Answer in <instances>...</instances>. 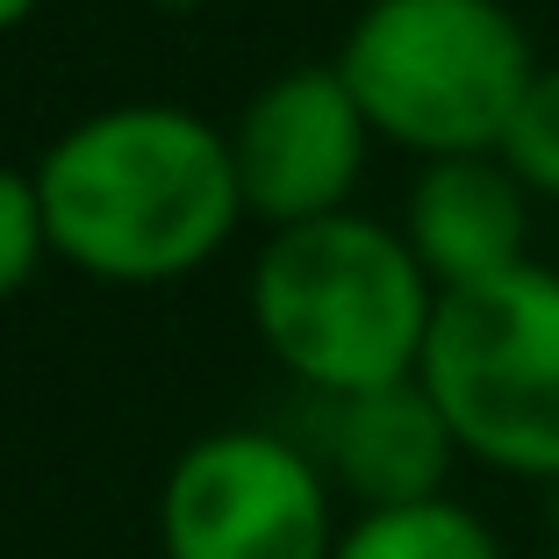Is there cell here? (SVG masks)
Wrapping results in <instances>:
<instances>
[{
  "instance_id": "obj_1",
  "label": "cell",
  "mask_w": 559,
  "mask_h": 559,
  "mask_svg": "<svg viewBox=\"0 0 559 559\" xmlns=\"http://www.w3.org/2000/svg\"><path fill=\"white\" fill-rule=\"evenodd\" d=\"M36 194L50 251L122 287H158L209 265L245 215L230 136L165 100L72 122L36 165Z\"/></svg>"
},
{
  "instance_id": "obj_2",
  "label": "cell",
  "mask_w": 559,
  "mask_h": 559,
  "mask_svg": "<svg viewBox=\"0 0 559 559\" xmlns=\"http://www.w3.org/2000/svg\"><path fill=\"white\" fill-rule=\"evenodd\" d=\"M430 316L438 287L409 237L352 209L273 230L251 265V323L265 352L323 402L416 380Z\"/></svg>"
},
{
  "instance_id": "obj_3",
  "label": "cell",
  "mask_w": 559,
  "mask_h": 559,
  "mask_svg": "<svg viewBox=\"0 0 559 559\" xmlns=\"http://www.w3.org/2000/svg\"><path fill=\"white\" fill-rule=\"evenodd\" d=\"M337 72L373 136L424 158H488L538 58L502 0H366Z\"/></svg>"
},
{
  "instance_id": "obj_4",
  "label": "cell",
  "mask_w": 559,
  "mask_h": 559,
  "mask_svg": "<svg viewBox=\"0 0 559 559\" xmlns=\"http://www.w3.org/2000/svg\"><path fill=\"white\" fill-rule=\"evenodd\" d=\"M416 380L466 460L559 480V273L524 259L502 280L438 295Z\"/></svg>"
},
{
  "instance_id": "obj_5",
  "label": "cell",
  "mask_w": 559,
  "mask_h": 559,
  "mask_svg": "<svg viewBox=\"0 0 559 559\" xmlns=\"http://www.w3.org/2000/svg\"><path fill=\"white\" fill-rule=\"evenodd\" d=\"M165 559H330V474L280 430H209L158 488Z\"/></svg>"
},
{
  "instance_id": "obj_6",
  "label": "cell",
  "mask_w": 559,
  "mask_h": 559,
  "mask_svg": "<svg viewBox=\"0 0 559 559\" xmlns=\"http://www.w3.org/2000/svg\"><path fill=\"white\" fill-rule=\"evenodd\" d=\"M366 116L337 66H295L259 86L245 122L230 130L245 209L273 230H295L316 215H345V194L366 165Z\"/></svg>"
},
{
  "instance_id": "obj_7",
  "label": "cell",
  "mask_w": 559,
  "mask_h": 559,
  "mask_svg": "<svg viewBox=\"0 0 559 559\" xmlns=\"http://www.w3.org/2000/svg\"><path fill=\"white\" fill-rule=\"evenodd\" d=\"M402 237L430 273V287L460 295V287H480V280H502L524 265L531 201L495 151L488 158H430L424 180L409 187Z\"/></svg>"
},
{
  "instance_id": "obj_8",
  "label": "cell",
  "mask_w": 559,
  "mask_h": 559,
  "mask_svg": "<svg viewBox=\"0 0 559 559\" xmlns=\"http://www.w3.org/2000/svg\"><path fill=\"white\" fill-rule=\"evenodd\" d=\"M452 460H460V444L444 430L438 402L424 395V380L323 402V474H337V488H352L366 510H402V502L444 495Z\"/></svg>"
},
{
  "instance_id": "obj_9",
  "label": "cell",
  "mask_w": 559,
  "mask_h": 559,
  "mask_svg": "<svg viewBox=\"0 0 559 559\" xmlns=\"http://www.w3.org/2000/svg\"><path fill=\"white\" fill-rule=\"evenodd\" d=\"M330 559H502V538L480 510L430 495V502H402V510H359L337 531Z\"/></svg>"
},
{
  "instance_id": "obj_10",
  "label": "cell",
  "mask_w": 559,
  "mask_h": 559,
  "mask_svg": "<svg viewBox=\"0 0 559 559\" xmlns=\"http://www.w3.org/2000/svg\"><path fill=\"white\" fill-rule=\"evenodd\" d=\"M495 158L516 173L524 194L559 201V66H538V80L524 86L510 130H502V151Z\"/></svg>"
},
{
  "instance_id": "obj_11",
  "label": "cell",
  "mask_w": 559,
  "mask_h": 559,
  "mask_svg": "<svg viewBox=\"0 0 559 559\" xmlns=\"http://www.w3.org/2000/svg\"><path fill=\"white\" fill-rule=\"evenodd\" d=\"M50 251V223H44V194H36V173L0 165V301L22 295L36 280Z\"/></svg>"
},
{
  "instance_id": "obj_12",
  "label": "cell",
  "mask_w": 559,
  "mask_h": 559,
  "mask_svg": "<svg viewBox=\"0 0 559 559\" xmlns=\"http://www.w3.org/2000/svg\"><path fill=\"white\" fill-rule=\"evenodd\" d=\"M36 8H44V0H0V36H8V29H22V22H29Z\"/></svg>"
},
{
  "instance_id": "obj_13",
  "label": "cell",
  "mask_w": 559,
  "mask_h": 559,
  "mask_svg": "<svg viewBox=\"0 0 559 559\" xmlns=\"http://www.w3.org/2000/svg\"><path fill=\"white\" fill-rule=\"evenodd\" d=\"M151 8H165V15H194L201 0H151Z\"/></svg>"
},
{
  "instance_id": "obj_14",
  "label": "cell",
  "mask_w": 559,
  "mask_h": 559,
  "mask_svg": "<svg viewBox=\"0 0 559 559\" xmlns=\"http://www.w3.org/2000/svg\"><path fill=\"white\" fill-rule=\"evenodd\" d=\"M545 559H559V545H552V552H545Z\"/></svg>"
}]
</instances>
